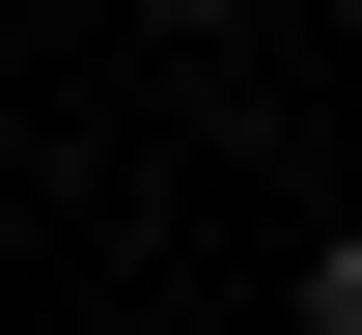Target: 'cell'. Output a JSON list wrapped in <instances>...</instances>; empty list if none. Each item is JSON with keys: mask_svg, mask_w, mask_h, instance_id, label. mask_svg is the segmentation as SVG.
Segmentation results:
<instances>
[{"mask_svg": "<svg viewBox=\"0 0 362 335\" xmlns=\"http://www.w3.org/2000/svg\"><path fill=\"white\" fill-rule=\"evenodd\" d=\"M307 335H362V224H334V251H307Z\"/></svg>", "mask_w": 362, "mask_h": 335, "instance_id": "obj_1", "label": "cell"}, {"mask_svg": "<svg viewBox=\"0 0 362 335\" xmlns=\"http://www.w3.org/2000/svg\"><path fill=\"white\" fill-rule=\"evenodd\" d=\"M139 28H223V0H139Z\"/></svg>", "mask_w": 362, "mask_h": 335, "instance_id": "obj_2", "label": "cell"}]
</instances>
